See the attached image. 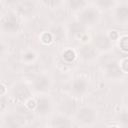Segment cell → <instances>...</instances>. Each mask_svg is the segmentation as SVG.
Here are the masks:
<instances>
[{
	"label": "cell",
	"mask_w": 128,
	"mask_h": 128,
	"mask_svg": "<svg viewBox=\"0 0 128 128\" xmlns=\"http://www.w3.org/2000/svg\"><path fill=\"white\" fill-rule=\"evenodd\" d=\"M51 126L52 127H69L71 126V123L67 117L59 115L53 118V120L51 121Z\"/></svg>",
	"instance_id": "9a60e30c"
},
{
	"label": "cell",
	"mask_w": 128,
	"mask_h": 128,
	"mask_svg": "<svg viewBox=\"0 0 128 128\" xmlns=\"http://www.w3.org/2000/svg\"><path fill=\"white\" fill-rule=\"evenodd\" d=\"M85 5V0H69V7L73 11L82 10Z\"/></svg>",
	"instance_id": "ac0fdd59"
},
{
	"label": "cell",
	"mask_w": 128,
	"mask_h": 128,
	"mask_svg": "<svg viewBox=\"0 0 128 128\" xmlns=\"http://www.w3.org/2000/svg\"><path fill=\"white\" fill-rule=\"evenodd\" d=\"M72 91L75 95H83L88 88V83L85 79L83 78H76L73 82H72Z\"/></svg>",
	"instance_id": "30bf717a"
},
{
	"label": "cell",
	"mask_w": 128,
	"mask_h": 128,
	"mask_svg": "<svg viewBox=\"0 0 128 128\" xmlns=\"http://www.w3.org/2000/svg\"><path fill=\"white\" fill-rule=\"evenodd\" d=\"M8 4H19L22 0H6Z\"/></svg>",
	"instance_id": "484cf974"
},
{
	"label": "cell",
	"mask_w": 128,
	"mask_h": 128,
	"mask_svg": "<svg viewBox=\"0 0 128 128\" xmlns=\"http://www.w3.org/2000/svg\"><path fill=\"white\" fill-rule=\"evenodd\" d=\"M36 112L41 115V116H45L48 113H50L51 109H52V103L51 100L47 97H40L38 98L36 104Z\"/></svg>",
	"instance_id": "52a82bcc"
},
{
	"label": "cell",
	"mask_w": 128,
	"mask_h": 128,
	"mask_svg": "<svg viewBox=\"0 0 128 128\" xmlns=\"http://www.w3.org/2000/svg\"><path fill=\"white\" fill-rule=\"evenodd\" d=\"M122 71H126L128 72V59H125L123 62H122Z\"/></svg>",
	"instance_id": "d4e9b609"
},
{
	"label": "cell",
	"mask_w": 128,
	"mask_h": 128,
	"mask_svg": "<svg viewBox=\"0 0 128 128\" xmlns=\"http://www.w3.org/2000/svg\"><path fill=\"white\" fill-rule=\"evenodd\" d=\"M104 69L107 77L111 79H117L120 78L123 74L122 68L119 66L118 62L115 59H108L104 62Z\"/></svg>",
	"instance_id": "7a4b0ae2"
},
{
	"label": "cell",
	"mask_w": 128,
	"mask_h": 128,
	"mask_svg": "<svg viewBox=\"0 0 128 128\" xmlns=\"http://www.w3.org/2000/svg\"><path fill=\"white\" fill-rule=\"evenodd\" d=\"M99 19V14L97 10L93 8L83 9L79 14V21L82 22L84 25H92L97 22Z\"/></svg>",
	"instance_id": "5b68a950"
},
{
	"label": "cell",
	"mask_w": 128,
	"mask_h": 128,
	"mask_svg": "<svg viewBox=\"0 0 128 128\" xmlns=\"http://www.w3.org/2000/svg\"><path fill=\"white\" fill-rule=\"evenodd\" d=\"M63 57H64L67 61H71V60H73V59H74L75 54H74V52H73V51H71V50H67V51L63 54Z\"/></svg>",
	"instance_id": "603a6c76"
},
{
	"label": "cell",
	"mask_w": 128,
	"mask_h": 128,
	"mask_svg": "<svg viewBox=\"0 0 128 128\" xmlns=\"http://www.w3.org/2000/svg\"><path fill=\"white\" fill-rule=\"evenodd\" d=\"M79 54L84 60H92L96 57L97 48L91 45H84L79 49Z\"/></svg>",
	"instance_id": "7c38bea8"
},
{
	"label": "cell",
	"mask_w": 128,
	"mask_h": 128,
	"mask_svg": "<svg viewBox=\"0 0 128 128\" xmlns=\"http://www.w3.org/2000/svg\"><path fill=\"white\" fill-rule=\"evenodd\" d=\"M35 10V4L31 0H22L17 6V12L22 16H28Z\"/></svg>",
	"instance_id": "9c48e42d"
},
{
	"label": "cell",
	"mask_w": 128,
	"mask_h": 128,
	"mask_svg": "<svg viewBox=\"0 0 128 128\" xmlns=\"http://www.w3.org/2000/svg\"><path fill=\"white\" fill-rule=\"evenodd\" d=\"M69 32L72 36H80L85 32V25L80 21L72 22L69 25Z\"/></svg>",
	"instance_id": "5bb4252c"
},
{
	"label": "cell",
	"mask_w": 128,
	"mask_h": 128,
	"mask_svg": "<svg viewBox=\"0 0 128 128\" xmlns=\"http://www.w3.org/2000/svg\"><path fill=\"white\" fill-rule=\"evenodd\" d=\"M115 18L118 22H128V4H121L115 9Z\"/></svg>",
	"instance_id": "4fadbf2b"
},
{
	"label": "cell",
	"mask_w": 128,
	"mask_h": 128,
	"mask_svg": "<svg viewBox=\"0 0 128 128\" xmlns=\"http://www.w3.org/2000/svg\"><path fill=\"white\" fill-rule=\"evenodd\" d=\"M96 116H97L96 115V111L93 108L88 107V106L80 108L76 113L77 120L81 124H85V125L93 123L95 121V119H96Z\"/></svg>",
	"instance_id": "6da1fadb"
},
{
	"label": "cell",
	"mask_w": 128,
	"mask_h": 128,
	"mask_svg": "<svg viewBox=\"0 0 128 128\" xmlns=\"http://www.w3.org/2000/svg\"><path fill=\"white\" fill-rule=\"evenodd\" d=\"M50 34L52 36V38L55 40V41H62L63 38L65 37V31L64 29L59 26V25H56V26H53L51 29H50Z\"/></svg>",
	"instance_id": "2e32d148"
},
{
	"label": "cell",
	"mask_w": 128,
	"mask_h": 128,
	"mask_svg": "<svg viewBox=\"0 0 128 128\" xmlns=\"http://www.w3.org/2000/svg\"><path fill=\"white\" fill-rule=\"evenodd\" d=\"M97 5L102 9H108L113 5V0H96Z\"/></svg>",
	"instance_id": "d6986e66"
},
{
	"label": "cell",
	"mask_w": 128,
	"mask_h": 128,
	"mask_svg": "<svg viewBox=\"0 0 128 128\" xmlns=\"http://www.w3.org/2000/svg\"><path fill=\"white\" fill-rule=\"evenodd\" d=\"M1 26H2V30L4 32L14 33L19 28V22H18L17 17L14 14L10 13V14H7L6 16H4L2 18Z\"/></svg>",
	"instance_id": "3957f363"
},
{
	"label": "cell",
	"mask_w": 128,
	"mask_h": 128,
	"mask_svg": "<svg viewBox=\"0 0 128 128\" xmlns=\"http://www.w3.org/2000/svg\"><path fill=\"white\" fill-rule=\"evenodd\" d=\"M50 86H51L50 78L45 74L38 75L37 77H35L33 81V88L37 92H46L49 90Z\"/></svg>",
	"instance_id": "8992f818"
},
{
	"label": "cell",
	"mask_w": 128,
	"mask_h": 128,
	"mask_svg": "<svg viewBox=\"0 0 128 128\" xmlns=\"http://www.w3.org/2000/svg\"><path fill=\"white\" fill-rule=\"evenodd\" d=\"M94 44H95V47L99 50H109L111 45H112V42H111V38L104 34V33H99L97 35H95L94 37Z\"/></svg>",
	"instance_id": "ba28073f"
},
{
	"label": "cell",
	"mask_w": 128,
	"mask_h": 128,
	"mask_svg": "<svg viewBox=\"0 0 128 128\" xmlns=\"http://www.w3.org/2000/svg\"><path fill=\"white\" fill-rule=\"evenodd\" d=\"M120 47L123 51H128V37H123L120 41Z\"/></svg>",
	"instance_id": "7402d4cb"
},
{
	"label": "cell",
	"mask_w": 128,
	"mask_h": 128,
	"mask_svg": "<svg viewBox=\"0 0 128 128\" xmlns=\"http://www.w3.org/2000/svg\"><path fill=\"white\" fill-rule=\"evenodd\" d=\"M43 3H44L47 7L54 8V7H57V6L61 3V0H43Z\"/></svg>",
	"instance_id": "ffe728a7"
},
{
	"label": "cell",
	"mask_w": 128,
	"mask_h": 128,
	"mask_svg": "<svg viewBox=\"0 0 128 128\" xmlns=\"http://www.w3.org/2000/svg\"><path fill=\"white\" fill-rule=\"evenodd\" d=\"M61 110L65 114H72L76 111V103L73 100L67 99L62 102L61 104Z\"/></svg>",
	"instance_id": "e0dca14e"
},
{
	"label": "cell",
	"mask_w": 128,
	"mask_h": 128,
	"mask_svg": "<svg viewBox=\"0 0 128 128\" xmlns=\"http://www.w3.org/2000/svg\"><path fill=\"white\" fill-rule=\"evenodd\" d=\"M119 121L123 126H128V112H123L119 116Z\"/></svg>",
	"instance_id": "44dd1931"
},
{
	"label": "cell",
	"mask_w": 128,
	"mask_h": 128,
	"mask_svg": "<svg viewBox=\"0 0 128 128\" xmlns=\"http://www.w3.org/2000/svg\"><path fill=\"white\" fill-rule=\"evenodd\" d=\"M12 94L14 96V98L19 101V102H25L26 100L29 99L30 97V89L28 88V86L24 83H17L14 85L13 89H12Z\"/></svg>",
	"instance_id": "277c9868"
},
{
	"label": "cell",
	"mask_w": 128,
	"mask_h": 128,
	"mask_svg": "<svg viewBox=\"0 0 128 128\" xmlns=\"http://www.w3.org/2000/svg\"><path fill=\"white\" fill-rule=\"evenodd\" d=\"M25 123V118L22 117L21 115H9L6 120H4V124L6 127L9 128H15V127H20L23 126Z\"/></svg>",
	"instance_id": "8fae6325"
},
{
	"label": "cell",
	"mask_w": 128,
	"mask_h": 128,
	"mask_svg": "<svg viewBox=\"0 0 128 128\" xmlns=\"http://www.w3.org/2000/svg\"><path fill=\"white\" fill-rule=\"evenodd\" d=\"M34 58H35V55L32 52H29V53L25 54V56H24V59L25 60H33Z\"/></svg>",
	"instance_id": "cb8c5ba5"
}]
</instances>
